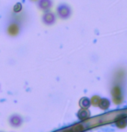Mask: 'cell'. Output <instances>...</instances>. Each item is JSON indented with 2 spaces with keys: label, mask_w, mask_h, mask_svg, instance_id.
Wrapping results in <instances>:
<instances>
[{
  "label": "cell",
  "mask_w": 127,
  "mask_h": 132,
  "mask_svg": "<svg viewBox=\"0 0 127 132\" xmlns=\"http://www.w3.org/2000/svg\"><path fill=\"white\" fill-rule=\"evenodd\" d=\"M99 108L102 110H107L110 106V101L107 98H101L100 102L99 104Z\"/></svg>",
  "instance_id": "obj_6"
},
{
  "label": "cell",
  "mask_w": 127,
  "mask_h": 132,
  "mask_svg": "<svg viewBox=\"0 0 127 132\" xmlns=\"http://www.w3.org/2000/svg\"><path fill=\"white\" fill-rule=\"evenodd\" d=\"M18 31H19V28L17 24H11V26H9L8 33L11 35V36H17Z\"/></svg>",
  "instance_id": "obj_7"
},
{
  "label": "cell",
  "mask_w": 127,
  "mask_h": 132,
  "mask_svg": "<svg viewBox=\"0 0 127 132\" xmlns=\"http://www.w3.org/2000/svg\"><path fill=\"white\" fill-rule=\"evenodd\" d=\"M22 8H23V6H22V4L21 3H17L16 4H15L14 8H13V11L14 12H20L22 11Z\"/></svg>",
  "instance_id": "obj_12"
},
{
  "label": "cell",
  "mask_w": 127,
  "mask_h": 132,
  "mask_svg": "<svg viewBox=\"0 0 127 132\" xmlns=\"http://www.w3.org/2000/svg\"><path fill=\"white\" fill-rule=\"evenodd\" d=\"M78 118L81 120H86L90 118V111L88 109H81L78 112Z\"/></svg>",
  "instance_id": "obj_3"
},
{
  "label": "cell",
  "mask_w": 127,
  "mask_h": 132,
  "mask_svg": "<svg viewBox=\"0 0 127 132\" xmlns=\"http://www.w3.org/2000/svg\"><path fill=\"white\" fill-rule=\"evenodd\" d=\"M115 123H116L117 127H118V128H120V129H123L127 125V118H120L119 119H118Z\"/></svg>",
  "instance_id": "obj_8"
},
{
  "label": "cell",
  "mask_w": 127,
  "mask_h": 132,
  "mask_svg": "<svg viewBox=\"0 0 127 132\" xmlns=\"http://www.w3.org/2000/svg\"><path fill=\"white\" fill-rule=\"evenodd\" d=\"M11 122L12 125H14V126H18V125H20V124H21L22 120H21V118H20L19 117L14 116L13 118H11Z\"/></svg>",
  "instance_id": "obj_10"
},
{
  "label": "cell",
  "mask_w": 127,
  "mask_h": 132,
  "mask_svg": "<svg viewBox=\"0 0 127 132\" xmlns=\"http://www.w3.org/2000/svg\"><path fill=\"white\" fill-rule=\"evenodd\" d=\"M100 99L101 98H99V97L94 96V97L92 98V100H90L91 104H93V105H94V106H99V102H100Z\"/></svg>",
  "instance_id": "obj_11"
},
{
  "label": "cell",
  "mask_w": 127,
  "mask_h": 132,
  "mask_svg": "<svg viewBox=\"0 0 127 132\" xmlns=\"http://www.w3.org/2000/svg\"><path fill=\"white\" fill-rule=\"evenodd\" d=\"M57 11H58L59 16H61V18H63V19L68 18V17L70 16V14H71L70 8H69L68 5H66V4H62V5L59 6Z\"/></svg>",
  "instance_id": "obj_1"
},
{
  "label": "cell",
  "mask_w": 127,
  "mask_h": 132,
  "mask_svg": "<svg viewBox=\"0 0 127 132\" xmlns=\"http://www.w3.org/2000/svg\"><path fill=\"white\" fill-rule=\"evenodd\" d=\"M43 21L44 23H47V24H52L54 23L55 21V17H54V15L51 12H48L44 15L43 16Z\"/></svg>",
  "instance_id": "obj_4"
},
{
  "label": "cell",
  "mask_w": 127,
  "mask_h": 132,
  "mask_svg": "<svg viewBox=\"0 0 127 132\" xmlns=\"http://www.w3.org/2000/svg\"><path fill=\"white\" fill-rule=\"evenodd\" d=\"M80 105H81L82 109H88L91 105L90 99L88 98H82L80 100Z\"/></svg>",
  "instance_id": "obj_5"
},
{
  "label": "cell",
  "mask_w": 127,
  "mask_h": 132,
  "mask_svg": "<svg viewBox=\"0 0 127 132\" xmlns=\"http://www.w3.org/2000/svg\"><path fill=\"white\" fill-rule=\"evenodd\" d=\"M112 94H113V100L116 104H120L122 100H123V98H122V93H121V90L119 89V87H114L112 91Z\"/></svg>",
  "instance_id": "obj_2"
},
{
  "label": "cell",
  "mask_w": 127,
  "mask_h": 132,
  "mask_svg": "<svg viewBox=\"0 0 127 132\" xmlns=\"http://www.w3.org/2000/svg\"><path fill=\"white\" fill-rule=\"evenodd\" d=\"M40 8L42 10H47L51 7V1L50 0H41L40 1Z\"/></svg>",
  "instance_id": "obj_9"
}]
</instances>
